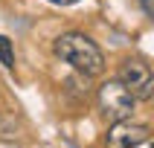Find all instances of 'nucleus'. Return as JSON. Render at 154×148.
I'll return each instance as SVG.
<instances>
[{
  "label": "nucleus",
  "instance_id": "6",
  "mask_svg": "<svg viewBox=\"0 0 154 148\" xmlns=\"http://www.w3.org/2000/svg\"><path fill=\"white\" fill-rule=\"evenodd\" d=\"M143 3V12H146L148 17H154V6H151V0H140Z\"/></svg>",
  "mask_w": 154,
  "mask_h": 148
},
{
  "label": "nucleus",
  "instance_id": "1",
  "mask_svg": "<svg viewBox=\"0 0 154 148\" xmlns=\"http://www.w3.org/2000/svg\"><path fill=\"white\" fill-rule=\"evenodd\" d=\"M55 55L61 61H67L73 70L85 73V76H99L105 70V55L90 41L85 32H64L55 38Z\"/></svg>",
  "mask_w": 154,
  "mask_h": 148
},
{
  "label": "nucleus",
  "instance_id": "7",
  "mask_svg": "<svg viewBox=\"0 0 154 148\" xmlns=\"http://www.w3.org/2000/svg\"><path fill=\"white\" fill-rule=\"evenodd\" d=\"M47 3H52V6H73V3H79V0H47Z\"/></svg>",
  "mask_w": 154,
  "mask_h": 148
},
{
  "label": "nucleus",
  "instance_id": "2",
  "mask_svg": "<svg viewBox=\"0 0 154 148\" xmlns=\"http://www.w3.org/2000/svg\"><path fill=\"white\" fill-rule=\"evenodd\" d=\"M96 102H99V110L108 122H122L134 116V107H137V99L128 93V87L122 84L119 78L116 81H105L99 84V93H96Z\"/></svg>",
  "mask_w": 154,
  "mask_h": 148
},
{
  "label": "nucleus",
  "instance_id": "4",
  "mask_svg": "<svg viewBox=\"0 0 154 148\" xmlns=\"http://www.w3.org/2000/svg\"><path fill=\"white\" fill-rule=\"evenodd\" d=\"M148 137H151L148 125L122 119V122H113V125H111L105 142H108V148H137V145H143Z\"/></svg>",
  "mask_w": 154,
  "mask_h": 148
},
{
  "label": "nucleus",
  "instance_id": "3",
  "mask_svg": "<svg viewBox=\"0 0 154 148\" xmlns=\"http://www.w3.org/2000/svg\"><path fill=\"white\" fill-rule=\"evenodd\" d=\"M119 81L128 87V93L140 102H148L154 96V73L143 58H125L119 67Z\"/></svg>",
  "mask_w": 154,
  "mask_h": 148
},
{
  "label": "nucleus",
  "instance_id": "5",
  "mask_svg": "<svg viewBox=\"0 0 154 148\" xmlns=\"http://www.w3.org/2000/svg\"><path fill=\"white\" fill-rule=\"evenodd\" d=\"M0 64L6 70L15 67V50H12V41H9L6 35H0Z\"/></svg>",
  "mask_w": 154,
  "mask_h": 148
}]
</instances>
